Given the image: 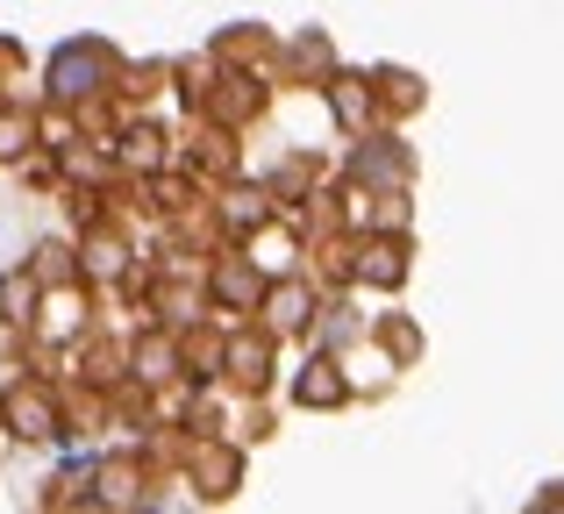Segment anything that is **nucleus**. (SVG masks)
<instances>
[{
	"label": "nucleus",
	"mask_w": 564,
	"mask_h": 514,
	"mask_svg": "<svg viewBox=\"0 0 564 514\" xmlns=\"http://www.w3.org/2000/svg\"><path fill=\"white\" fill-rule=\"evenodd\" d=\"M115 86H122V51L100 43V36H72V43H57L51 65H43V108L79 122V114L108 108Z\"/></svg>",
	"instance_id": "1"
},
{
	"label": "nucleus",
	"mask_w": 564,
	"mask_h": 514,
	"mask_svg": "<svg viewBox=\"0 0 564 514\" xmlns=\"http://www.w3.org/2000/svg\"><path fill=\"white\" fill-rule=\"evenodd\" d=\"M0 429H8V444H65L72 436L65 393H57L43 372L8 379V386H0Z\"/></svg>",
	"instance_id": "2"
},
{
	"label": "nucleus",
	"mask_w": 564,
	"mask_h": 514,
	"mask_svg": "<svg viewBox=\"0 0 564 514\" xmlns=\"http://www.w3.org/2000/svg\"><path fill=\"white\" fill-rule=\"evenodd\" d=\"M186 486L200 493V501H229V493L243 486V450H236L221 429L186 436Z\"/></svg>",
	"instance_id": "3"
},
{
	"label": "nucleus",
	"mask_w": 564,
	"mask_h": 514,
	"mask_svg": "<svg viewBox=\"0 0 564 514\" xmlns=\"http://www.w3.org/2000/svg\"><path fill=\"white\" fill-rule=\"evenodd\" d=\"M72 251H79V278H86V286H122L129 264H137V243H129V229L115 222V215L86 222Z\"/></svg>",
	"instance_id": "4"
},
{
	"label": "nucleus",
	"mask_w": 564,
	"mask_h": 514,
	"mask_svg": "<svg viewBox=\"0 0 564 514\" xmlns=\"http://www.w3.org/2000/svg\"><path fill=\"white\" fill-rule=\"evenodd\" d=\"M151 464L137 458V450H108V458H94V479H86V507H143L151 501Z\"/></svg>",
	"instance_id": "5"
},
{
	"label": "nucleus",
	"mask_w": 564,
	"mask_h": 514,
	"mask_svg": "<svg viewBox=\"0 0 564 514\" xmlns=\"http://www.w3.org/2000/svg\"><path fill=\"white\" fill-rule=\"evenodd\" d=\"M200 286H207V307H221V315H250V307H258V293H264V272L243 251H221L215 264H207Z\"/></svg>",
	"instance_id": "6"
},
{
	"label": "nucleus",
	"mask_w": 564,
	"mask_h": 514,
	"mask_svg": "<svg viewBox=\"0 0 564 514\" xmlns=\"http://www.w3.org/2000/svg\"><path fill=\"white\" fill-rule=\"evenodd\" d=\"M221 379H229L236 393H264L272 386V329H229L221 336Z\"/></svg>",
	"instance_id": "7"
},
{
	"label": "nucleus",
	"mask_w": 564,
	"mask_h": 514,
	"mask_svg": "<svg viewBox=\"0 0 564 514\" xmlns=\"http://www.w3.org/2000/svg\"><path fill=\"white\" fill-rule=\"evenodd\" d=\"M350 172H358L365 194H400V186H408V151H400L393 136H372L358 157H350Z\"/></svg>",
	"instance_id": "8"
},
{
	"label": "nucleus",
	"mask_w": 564,
	"mask_h": 514,
	"mask_svg": "<svg viewBox=\"0 0 564 514\" xmlns=\"http://www.w3.org/2000/svg\"><path fill=\"white\" fill-rule=\"evenodd\" d=\"M43 143V108H29V100H14V94H0V165H22L29 151Z\"/></svg>",
	"instance_id": "9"
},
{
	"label": "nucleus",
	"mask_w": 564,
	"mask_h": 514,
	"mask_svg": "<svg viewBox=\"0 0 564 514\" xmlns=\"http://www.w3.org/2000/svg\"><path fill=\"white\" fill-rule=\"evenodd\" d=\"M322 94H329V108H336V129L344 136H365V122H372V79H358V72H329L322 79Z\"/></svg>",
	"instance_id": "10"
},
{
	"label": "nucleus",
	"mask_w": 564,
	"mask_h": 514,
	"mask_svg": "<svg viewBox=\"0 0 564 514\" xmlns=\"http://www.w3.org/2000/svg\"><path fill=\"white\" fill-rule=\"evenodd\" d=\"M358 278H365V286H379V293H393L400 278H408V243H400V229H386V237H365Z\"/></svg>",
	"instance_id": "11"
},
{
	"label": "nucleus",
	"mask_w": 564,
	"mask_h": 514,
	"mask_svg": "<svg viewBox=\"0 0 564 514\" xmlns=\"http://www.w3.org/2000/svg\"><path fill=\"white\" fill-rule=\"evenodd\" d=\"M293 401H301V407H344L350 401L344 364H336V358H307L301 379H293Z\"/></svg>",
	"instance_id": "12"
},
{
	"label": "nucleus",
	"mask_w": 564,
	"mask_h": 514,
	"mask_svg": "<svg viewBox=\"0 0 564 514\" xmlns=\"http://www.w3.org/2000/svg\"><path fill=\"white\" fill-rule=\"evenodd\" d=\"M22 272H29V278H36V286H43V293H51V286H79V251H72V243H65V237H43V243H36V251H29V258H22Z\"/></svg>",
	"instance_id": "13"
},
{
	"label": "nucleus",
	"mask_w": 564,
	"mask_h": 514,
	"mask_svg": "<svg viewBox=\"0 0 564 514\" xmlns=\"http://www.w3.org/2000/svg\"><path fill=\"white\" fill-rule=\"evenodd\" d=\"M215 222H221V237H229V243H243L250 229L272 222V208H264L258 186H229V194H221V208H215Z\"/></svg>",
	"instance_id": "14"
},
{
	"label": "nucleus",
	"mask_w": 564,
	"mask_h": 514,
	"mask_svg": "<svg viewBox=\"0 0 564 514\" xmlns=\"http://www.w3.org/2000/svg\"><path fill=\"white\" fill-rule=\"evenodd\" d=\"M36 300H43V286L22 272V264H8V272H0V329L22 336L29 321H36Z\"/></svg>",
	"instance_id": "15"
},
{
	"label": "nucleus",
	"mask_w": 564,
	"mask_h": 514,
	"mask_svg": "<svg viewBox=\"0 0 564 514\" xmlns=\"http://www.w3.org/2000/svg\"><path fill=\"white\" fill-rule=\"evenodd\" d=\"M372 108H386V114H408V108H422V79L414 72H372Z\"/></svg>",
	"instance_id": "16"
},
{
	"label": "nucleus",
	"mask_w": 564,
	"mask_h": 514,
	"mask_svg": "<svg viewBox=\"0 0 564 514\" xmlns=\"http://www.w3.org/2000/svg\"><path fill=\"white\" fill-rule=\"evenodd\" d=\"M293 65H301V72H315V79H329V72H336L329 36H301V43H293Z\"/></svg>",
	"instance_id": "17"
},
{
	"label": "nucleus",
	"mask_w": 564,
	"mask_h": 514,
	"mask_svg": "<svg viewBox=\"0 0 564 514\" xmlns=\"http://www.w3.org/2000/svg\"><path fill=\"white\" fill-rule=\"evenodd\" d=\"M22 72H29L22 43H14V36H0V94H8V86H22Z\"/></svg>",
	"instance_id": "18"
},
{
	"label": "nucleus",
	"mask_w": 564,
	"mask_h": 514,
	"mask_svg": "<svg viewBox=\"0 0 564 514\" xmlns=\"http://www.w3.org/2000/svg\"><path fill=\"white\" fill-rule=\"evenodd\" d=\"M379 336H386V350H393V358H400V364H408V358H414V350H422V336H414V329H408V321H386V329H379Z\"/></svg>",
	"instance_id": "19"
}]
</instances>
